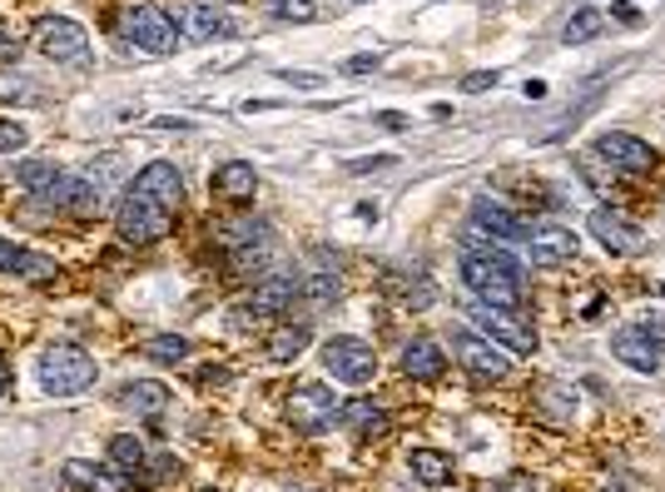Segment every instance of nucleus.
<instances>
[{"mask_svg": "<svg viewBox=\"0 0 665 492\" xmlns=\"http://www.w3.org/2000/svg\"><path fill=\"white\" fill-rule=\"evenodd\" d=\"M109 462H115L129 482H139V488H144V462H149L144 438H135V432H115V438H109Z\"/></svg>", "mask_w": 665, "mask_h": 492, "instance_id": "4be33fe9", "label": "nucleus"}, {"mask_svg": "<svg viewBox=\"0 0 665 492\" xmlns=\"http://www.w3.org/2000/svg\"><path fill=\"white\" fill-rule=\"evenodd\" d=\"M462 284L492 309H516L526 293V269L522 259H512L506 249H496V239H466L462 244Z\"/></svg>", "mask_w": 665, "mask_h": 492, "instance_id": "f257e3e1", "label": "nucleus"}, {"mask_svg": "<svg viewBox=\"0 0 665 492\" xmlns=\"http://www.w3.org/2000/svg\"><path fill=\"white\" fill-rule=\"evenodd\" d=\"M45 204L69 210V214H95L99 210V184L95 180H79V174H69V170H60V180L45 190Z\"/></svg>", "mask_w": 665, "mask_h": 492, "instance_id": "a211bd4d", "label": "nucleus"}, {"mask_svg": "<svg viewBox=\"0 0 665 492\" xmlns=\"http://www.w3.org/2000/svg\"><path fill=\"white\" fill-rule=\"evenodd\" d=\"M502 492H532V488H526V478H506Z\"/></svg>", "mask_w": 665, "mask_h": 492, "instance_id": "37998d69", "label": "nucleus"}, {"mask_svg": "<svg viewBox=\"0 0 665 492\" xmlns=\"http://www.w3.org/2000/svg\"><path fill=\"white\" fill-rule=\"evenodd\" d=\"M30 145V130L20 120H0V154H15Z\"/></svg>", "mask_w": 665, "mask_h": 492, "instance_id": "7c9ffc66", "label": "nucleus"}, {"mask_svg": "<svg viewBox=\"0 0 665 492\" xmlns=\"http://www.w3.org/2000/svg\"><path fill=\"white\" fill-rule=\"evenodd\" d=\"M174 220H179L174 210H164V204L144 200V194H135V190H125V200H119V210H115L119 239L135 244V249H144V244H159L169 229H174Z\"/></svg>", "mask_w": 665, "mask_h": 492, "instance_id": "7ed1b4c3", "label": "nucleus"}, {"mask_svg": "<svg viewBox=\"0 0 665 492\" xmlns=\"http://www.w3.org/2000/svg\"><path fill=\"white\" fill-rule=\"evenodd\" d=\"M586 229H591V239L601 244V249H611V254H641L645 249V234L635 229V224H625L621 214H611V210H591Z\"/></svg>", "mask_w": 665, "mask_h": 492, "instance_id": "ddd939ff", "label": "nucleus"}, {"mask_svg": "<svg viewBox=\"0 0 665 492\" xmlns=\"http://www.w3.org/2000/svg\"><path fill=\"white\" fill-rule=\"evenodd\" d=\"M35 51L55 65H85L89 35H85V25L65 21V15H45V21L35 25Z\"/></svg>", "mask_w": 665, "mask_h": 492, "instance_id": "423d86ee", "label": "nucleus"}, {"mask_svg": "<svg viewBox=\"0 0 665 492\" xmlns=\"http://www.w3.org/2000/svg\"><path fill=\"white\" fill-rule=\"evenodd\" d=\"M308 343H313V329H308V323H278V329L268 333L264 353H268V363H293Z\"/></svg>", "mask_w": 665, "mask_h": 492, "instance_id": "5701e85b", "label": "nucleus"}, {"mask_svg": "<svg viewBox=\"0 0 665 492\" xmlns=\"http://www.w3.org/2000/svg\"><path fill=\"white\" fill-rule=\"evenodd\" d=\"M308 293H313L318 303H333L337 293H343V284H337V274L333 279H328V274H313V279H308Z\"/></svg>", "mask_w": 665, "mask_h": 492, "instance_id": "473e14b6", "label": "nucleus"}, {"mask_svg": "<svg viewBox=\"0 0 665 492\" xmlns=\"http://www.w3.org/2000/svg\"><path fill=\"white\" fill-rule=\"evenodd\" d=\"M115 408L139 413V418H159V413L169 408V388L154 383V378H135V383H125V388L115 393Z\"/></svg>", "mask_w": 665, "mask_h": 492, "instance_id": "412c9836", "label": "nucleus"}, {"mask_svg": "<svg viewBox=\"0 0 665 492\" xmlns=\"http://www.w3.org/2000/svg\"><path fill=\"white\" fill-rule=\"evenodd\" d=\"M15 180L25 184L30 194H40V200H45V190L60 180V164H50V160H20L15 164Z\"/></svg>", "mask_w": 665, "mask_h": 492, "instance_id": "cd10ccee", "label": "nucleus"}, {"mask_svg": "<svg viewBox=\"0 0 665 492\" xmlns=\"http://www.w3.org/2000/svg\"><path fill=\"white\" fill-rule=\"evenodd\" d=\"M397 154H373V160H353L347 164V174H373V170H393Z\"/></svg>", "mask_w": 665, "mask_h": 492, "instance_id": "f704fd0d", "label": "nucleus"}, {"mask_svg": "<svg viewBox=\"0 0 665 492\" xmlns=\"http://www.w3.org/2000/svg\"><path fill=\"white\" fill-rule=\"evenodd\" d=\"M601 31H605V11H591V6H586V11H576L571 21H566L561 41L566 45H586V41H596Z\"/></svg>", "mask_w": 665, "mask_h": 492, "instance_id": "c85d7f7f", "label": "nucleus"}, {"mask_svg": "<svg viewBox=\"0 0 665 492\" xmlns=\"http://www.w3.org/2000/svg\"><path fill=\"white\" fill-rule=\"evenodd\" d=\"M377 65H383L377 55H353V61H343V71L347 75H367V71H377Z\"/></svg>", "mask_w": 665, "mask_h": 492, "instance_id": "4c0bfd02", "label": "nucleus"}, {"mask_svg": "<svg viewBox=\"0 0 665 492\" xmlns=\"http://www.w3.org/2000/svg\"><path fill=\"white\" fill-rule=\"evenodd\" d=\"M10 393V363H6V353H0V398Z\"/></svg>", "mask_w": 665, "mask_h": 492, "instance_id": "79ce46f5", "label": "nucleus"}, {"mask_svg": "<svg viewBox=\"0 0 665 492\" xmlns=\"http://www.w3.org/2000/svg\"><path fill=\"white\" fill-rule=\"evenodd\" d=\"M526 254H532V264H561L571 259L576 249H581V239H576V229H566V224H541V229H526Z\"/></svg>", "mask_w": 665, "mask_h": 492, "instance_id": "f3484780", "label": "nucleus"}, {"mask_svg": "<svg viewBox=\"0 0 665 492\" xmlns=\"http://www.w3.org/2000/svg\"><path fill=\"white\" fill-rule=\"evenodd\" d=\"M208 190H214V200H224V204H254L258 170L248 160H228V164H218V170L208 174Z\"/></svg>", "mask_w": 665, "mask_h": 492, "instance_id": "2eb2a0df", "label": "nucleus"}, {"mask_svg": "<svg viewBox=\"0 0 665 492\" xmlns=\"http://www.w3.org/2000/svg\"><path fill=\"white\" fill-rule=\"evenodd\" d=\"M273 6V15H283V21H313V0H268Z\"/></svg>", "mask_w": 665, "mask_h": 492, "instance_id": "2f4dec72", "label": "nucleus"}, {"mask_svg": "<svg viewBox=\"0 0 665 492\" xmlns=\"http://www.w3.org/2000/svg\"><path fill=\"white\" fill-rule=\"evenodd\" d=\"M119 35L144 55H174V41H179L174 21L159 6H129V11H119Z\"/></svg>", "mask_w": 665, "mask_h": 492, "instance_id": "20e7f679", "label": "nucleus"}, {"mask_svg": "<svg viewBox=\"0 0 665 492\" xmlns=\"http://www.w3.org/2000/svg\"><path fill=\"white\" fill-rule=\"evenodd\" d=\"M611 353L625 363V368H635V373H655V368H661V343H655L641 323H631V329H615L611 333Z\"/></svg>", "mask_w": 665, "mask_h": 492, "instance_id": "4468645a", "label": "nucleus"}, {"mask_svg": "<svg viewBox=\"0 0 665 492\" xmlns=\"http://www.w3.org/2000/svg\"><path fill=\"white\" fill-rule=\"evenodd\" d=\"M442 368H447L442 343H432V339H412V343L403 349V373H407V378H437Z\"/></svg>", "mask_w": 665, "mask_h": 492, "instance_id": "b1692460", "label": "nucleus"}, {"mask_svg": "<svg viewBox=\"0 0 665 492\" xmlns=\"http://www.w3.org/2000/svg\"><path fill=\"white\" fill-rule=\"evenodd\" d=\"M323 368L343 388H367L377 378V353L363 339H328L323 343Z\"/></svg>", "mask_w": 665, "mask_h": 492, "instance_id": "39448f33", "label": "nucleus"}, {"mask_svg": "<svg viewBox=\"0 0 665 492\" xmlns=\"http://www.w3.org/2000/svg\"><path fill=\"white\" fill-rule=\"evenodd\" d=\"M135 194H144V200H154V204H164V210H184V174L174 170L169 160H154V164H144V170L135 174V184H129Z\"/></svg>", "mask_w": 665, "mask_h": 492, "instance_id": "9d476101", "label": "nucleus"}, {"mask_svg": "<svg viewBox=\"0 0 665 492\" xmlns=\"http://www.w3.org/2000/svg\"><path fill=\"white\" fill-rule=\"evenodd\" d=\"M466 319L482 329V339H496V343H506L512 353H536V333L526 329V323H516L506 309H492V303H482L476 299L472 309H466Z\"/></svg>", "mask_w": 665, "mask_h": 492, "instance_id": "1a4fd4ad", "label": "nucleus"}, {"mask_svg": "<svg viewBox=\"0 0 665 492\" xmlns=\"http://www.w3.org/2000/svg\"><path fill=\"white\" fill-rule=\"evenodd\" d=\"M496 81H502L496 71H476V75H466V81H462V90L466 95H486V90H496Z\"/></svg>", "mask_w": 665, "mask_h": 492, "instance_id": "72a5a7b5", "label": "nucleus"}, {"mask_svg": "<svg viewBox=\"0 0 665 492\" xmlns=\"http://www.w3.org/2000/svg\"><path fill=\"white\" fill-rule=\"evenodd\" d=\"M641 329L651 333L655 343H665V309H651V313H645V323H641Z\"/></svg>", "mask_w": 665, "mask_h": 492, "instance_id": "e433bc0d", "label": "nucleus"}, {"mask_svg": "<svg viewBox=\"0 0 665 492\" xmlns=\"http://www.w3.org/2000/svg\"><path fill=\"white\" fill-rule=\"evenodd\" d=\"M303 293V279L298 274H268L264 284L254 289V299H248V309L258 313V319H273V313L293 309V299Z\"/></svg>", "mask_w": 665, "mask_h": 492, "instance_id": "6ab92c4d", "label": "nucleus"}, {"mask_svg": "<svg viewBox=\"0 0 665 492\" xmlns=\"http://www.w3.org/2000/svg\"><path fill=\"white\" fill-rule=\"evenodd\" d=\"M337 418H343L347 428L357 432V438H383V432L393 428V423H387V413L377 408V403H363V398L343 403V408H337Z\"/></svg>", "mask_w": 665, "mask_h": 492, "instance_id": "bb28decb", "label": "nucleus"}, {"mask_svg": "<svg viewBox=\"0 0 665 492\" xmlns=\"http://www.w3.org/2000/svg\"><path fill=\"white\" fill-rule=\"evenodd\" d=\"M25 90H30L25 81H15V85H10V81H0V100H6V95H25Z\"/></svg>", "mask_w": 665, "mask_h": 492, "instance_id": "a19ab883", "label": "nucleus"}, {"mask_svg": "<svg viewBox=\"0 0 665 492\" xmlns=\"http://www.w3.org/2000/svg\"><path fill=\"white\" fill-rule=\"evenodd\" d=\"M65 482H69V488H79V492H129V488H135L119 468H95V462H85V458L65 462Z\"/></svg>", "mask_w": 665, "mask_h": 492, "instance_id": "aec40b11", "label": "nucleus"}, {"mask_svg": "<svg viewBox=\"0 0 665 492\" xmlns=\"http://www.w3.org/2000/svg\"><path fill=\"white\" fill-rule=\"evenodd\" d=\"M407 468H412V478L422 482V488H447V482H452V458L437 448H412L407 452Z\"/></svg>", "mask_w": 665, "mask_h": 492, "instance_id": "a878e982", "label": "nucleus"}, {"mask_svg": "<svg viewBox=\"0 0 665 492\" xmlns=\"http://www.w3.org/2000/svg\"><path fill=\"white\" fill-rule=\"evenodd\" d=\"M303 492H323V488H303Z\"/></svg>", "mask_w": 665, "mask_h": 492, "instance_id": "c03bdc74", "label": "nucleus"}, {"mask_svg": "<svg viewBox=\"0 0 665 492\" xmlns=\"http://www.w3.org/2000/svg\"><path fill=\"white\" fill-rule=\"evenodd\" d=\"M611 11H615V21H621V25H641V15H635V6H625V0H621V6H611Z\"/></svg>", "mask_w": 665, "mask_h": 492, "instance_id": "58836bf2", "label": "nucleus"}, {"mask_svg": "<svg viewBox=\"0 0 665 492\" xmlns=\"http://www.w3.org/2000/svg\"><path fill=\"white\" fill-rule=\"evenodd\" d=\"M591 150L601 154L611 170H621V174H651V170H655V150H651L645 140H635V135H625V130L596 135Z\"/></svg>", "mask_w": 665, "mask_h": 492, "instance_id": "6e6552de", "label": "nucleus"}, {"mask_svg": "<svg viewBox=\"0 0 665 492\" xmlns=\"http://www.w3.org/2000/svg\"><path fill=\"white\" fill-rule=\"evenodd\" d=\"M15 55H20V45H15V41H10V35H6V31H0V61H15Z\"/></svg>", "mask_w": 665, "mask_h": 492, "instance_id": "ea45409f", "label": "nucleus"}, {"mask_svg": "<svg viewBox=\"0 0 665 492\" xmlns=\"http://www.w3.org/2000/svg\"><path fill=\"white\" fill-rule=\"evenodd\" d=\"M0 274H15V279H25V284H55L60 264L25 249V244H15V239H0Z\"/></svg>", "mask_w": 665, "mask_h": 492, "instance_id": "f8f14e48", "label": "nucleus"}, {"mask_svg": "<svg viewBox=\"0 0 665 492\" xmlns=\"http://www.w3.org/2000/svg\"><path fill=\"white\" fill-rule=\"evenodd\" d=\"M184 35L189 41H224V35H234V21H228L224 11H214V6H189Z\"/></svg>", "mask_w": 665, "mask_h": 492, "instance_id": "393cba45", "label": "nucleus"}, {"mask_svg": "<svg viewBox=\"0 0 665 492\" xmlns=\"http://www.w3.org/2000/svg\"><path fill=\"white\" fill-rule=\"evenodd\" d=\"M278 81H283V85H298V90H318V85H323V75H308V71H278Z\"/></svg>", "mask_w": 665, "mask_h": 492, "instance_id": "c9c22d12", "label": "nucleus"}, {"mask_svg": "<svg viewBox=\"0 0 665 492\" xmlns=\"http://www.w3.org/2000/svg\"><path fill=\"white\" fill-rule=\"evenodd\" d=\"M452 353L462 359V368L476 373V378H506V368H512V359H506L502 349H492V339H482V333H457Z\"/></svg>", "mask_w": 665, "mask_h": 492, "instance_id": "9b49d317", "label": "nucleus"}, {"mask_svg": "<svg viewBox=\"0 0 665 492\" xmlns=\"http://www.w3.org/2000/svg\"><path fill=\"white\" fill-rule=\"evenodd\" d=\"M89 383H95V359H89L85 349H75V343H50V349L40 353V388H45L50 398H75Z\"/></svg>", "mask_w": 665, "mask_h": 492, "instance_id": "f03ea898", "label": "nucleus"}, {"mask_svg": "<svg viewBox=\"0 0 665 492\" xmlns=\"http://www.w3.org/2000/svg\"><path fill=\"white\" fill-rule=\"evenodd\" d=\"M139 353L154 359V363H179V359H189V339H184V333H159V339L139 343Z\"/></svg>", "mask_w": 665, "mask_h": 492, "instance_id": "c756f323", "label": "nucleus"}, {"mask_svg": "<svg viewBox=\"0 0 665 492\" xmlns=\"http://www.w3.org/2000/svg\"><path fill=\"white\" fill-rule=\"evenodd\" d=\"M472 229L476 234H486V239H496V244H522L526 239V224L516 220L512 210H506V204H496V200H472Z\"/></svg>", "mask_w": 665, "mask_h": 492, "instance_id": "dca6fc26", "label": "nucleus"}, {"mask_svg": "<svg viewBox=\"0 0 665 492\" xmlns=\"http://www.w3.org/2000/svg\"><path fill=\"white\" fill-rule=\"evenodd\" d=\"M337 408H343V403L333 398L328 383H303V388H293V398H288V423H293L298 432H323L328 423L337 418Z\"/></svg>", "mask_w": 665, "mask_h": 492, "instance_id": "0eeeda50", "label": "nucleus"}]
</instances>
